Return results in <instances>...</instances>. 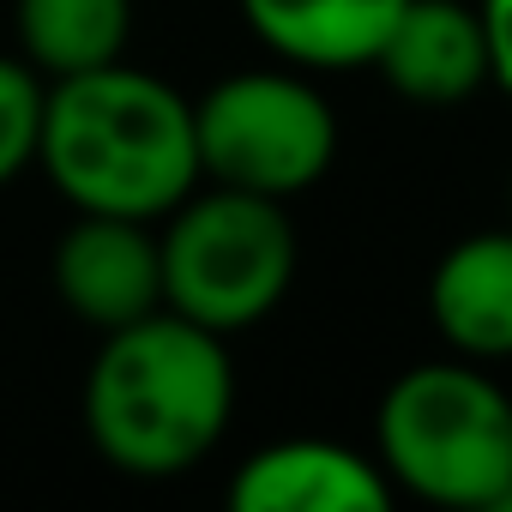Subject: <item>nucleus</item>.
<instances>
[{
    "label": "nucleus",
    "instance_id": "obj_1",
    "mask_svg": "<svg viewBox=\"0 0 512 512\" xmlns=\"http://www.w3.org/2000/svg\"><path fill=\"white\" fill-rule=\"evenodd\" d=\"M37 169L73 211L157 223L199 187L193 103L127 61L49 79Z\"/></svg>",
    "mask_w": 512,
    "mask_h": 512
},
{
    "label": "nucleus",
    "instance_id": "obj_2",
    "mask_svg": "<svg viewBox=\"0 0 512 512\" xmlns=\"http://www.w3.org/2000/svg\"><path fill=\"white\" fill-rule=\"evenodd\" d=\"M235 416L229 338L157 308L103 332L85 374V434L97 458L139 482L187 476L217 452Z\"/></svg>",
    "mask_w": 512,
    "mask_h": 512
},
{
    "label": "nucleus",
    "instance_id": "obj_3",
    "mask_svg": "<svg viewBox=\"0 0 512 512\" xmlns=\"http://www.w3.org/2000/svg\"><path fill=\"white\" fill-rule=\"evenodd\" d=\"M374 464L428 506L494 512L512 482V392L464 356L404 368L374 410Z\"/></svg>",
    "mask_w": 512,
    "mask_h": 512
},
{
    "label": "nucleus",
    "instance_id": "obj_4",
    "mask_svg": "<svg viewBox=\"0 0 512 512\" xmlns=\"http://www.w3.org/2000/svg\"><path fill=\"white\" fill-rule=\"evenodd\" d=\"M157 260H163V308L235 338L278 314L296 284V223L284 199L241 193L205 181L175 211L157 217Z\"/></svg>",
    "mask_w": 512,
    "mask_h": 512
},
{
    "label": "nucleus",
    "instance_id": "obj_5",
    "mask_svg": "<svg viewBox=\"0 0 512 512\" xmlns=\"http://www.w3.org/2000/svg\"><path fill=\"white\" fill-rule=\"evenodd\" d=\"M199 181L296 199L326 181L338 157V109L302 67H247L193 103Z\"/></svg>",
    "mask_w": 512,
    "mask_h": 512
},
{
    "label": "nucleus",
    "instance_id": "obj_6",
    "mask_svg": "<svg viewBox=\"0 0 512 512\" xmlns=\"http://www.w3.org/2000/svg\"><path fill=\"white\" fill-rule=\"evenodd\" d=\"M55 296L73 320L91 332L133 326L163 308V260H157V229L145 217H109L79 211L49 260Z\"/></svg>",
    "mask_w": 512,
    "mask_h": 512
},
{
    "label": "nucleus",
    "instance_id": "obj_7",
    "mask_svg": "<svg viewBox=\"0 0 512 512\" xmlns=\"http://www.w3.org/2000/svg\"><path fill=\"white\" fill-rule=\"evenodd\" d=\"M229 506L235 512H380L392 506V482L368 452L296 434L241 458V470L229 476Z\"/></svg>",
    "mask_w": 512,
    "mask_h": 512
},
{
    "label": "nucleus",
    "instance_id": "obj_8",
    "mask_svg": "<svg viewBox=\"0 0 512 512\" xmlns=\"http://www.w3.org/2000/svg\"><path fill=\"white\" fill-rule=\"evenodd\" d=\"M374 73L428 109L464 103L488 85V37H482V13L464 0H404V13L392 19Z\"/></svg>",
    "mask_w": 512,
    "mask_h": 512
},
{
    "label": "nucleus",
    "instance_id": "obj_9",
    "mask_svg": "<svg viewBox=\"0 0 512 512\" xmlns=\"http://www.w3.org/2000/svg\"><path fill=\"white\" fill-rule=\"evenodd\" d=\"M428 320L464 362H512V229L452 241L428 278Z\"/></svg>",
    "mask_w": 512,
    "mask_h": 512
},
{
    "label": "nucleus",
    "instance_id": "obj_10",
    "mask_svg": "<svg viewBox=\"0 0 512 512\" xmlns=\"http://www.w3.org/2000/svg\"><path fill=\"white\" fill-rule=\"evenodd\" d=\"M247 31L284 67L302 73H350L374 67L404 0H235Z\"/></svg>",
    "mask_w": 512,
    "mask_h": 512
},
{
    "label": "nucleus",
    "instance_id": "obj_11",
    "mask_svg": "<svg viewBox=\"0 0 512 512\" xmlns=\"http://www.w3.org/2000/svg\"><path fill=\"white\" fill-rule=\"evenodd\" d=\"M13 37L43 79L91 73L127 55L133 0H13Z\"/></svg>",
    "mask_w": 512,
    "mask_h": 512
},
{
    "label": "nucleus",
    "instance_id": "obj_12",
    "mask_svg": "<svg viewBox=\"0 0 512 512\" xmlns=\"http://www.w3.org/2000/svg\"><path fill=\"white\" fill-rule=\"evenodd\" d=\"M49 79L25 55H0V187H13L37 163Z\"/></svg>",
    "mask_w": 512,
    "mask_h": 512
},
{
    "label": "nucleus",
    "instance_id": "obj_13",
    "mask_svg": "<svg viewBox=\"0 0 512 512\" xmlns=\"http://www.w3.org/2000/svg\"><path fill=\"white\" fill-rule=\"evenodd\" d=\"M482 37H488V85L512 97V0H482Z\"/></svg>",
    "mask_w": 512,
    "mask_h": 512
}]
</instances>
